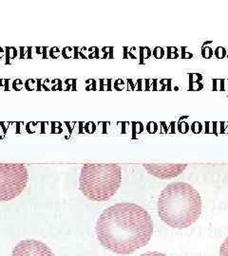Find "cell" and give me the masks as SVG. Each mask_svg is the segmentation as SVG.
<instances>
[{
    "label": "cell",
    "mask_w": 228,
    "mask_h": 256,
    "mask_svg": "<svg viewBox=\"0 0 228 256\" xmlns=\"http://www.w3.org/2000/svg\"><path fill=\"white\" fill-rule=\"evenodd\" d=\"M103 247L127 256L145 247L153 234V222L146 209L135 203H117L104 210L96 223Z\"/></svg>",
    "instance_id": "obj_1"
},
{
    "label": "cell",
    "mask_w": 228,
    "mask_h": 256,
    "mask_svg": "<svg viewBox=\"0 0 228 256\" xmlns=\"http://www.w3.org/2000/svg\"><path fill=\"white\" fill-rule=\"evenodd\" d=\"M201 214V198L188 183L172 182L165 186L158 200V214L167 226L183 229L192 226Z\"/></svg>",
    "instance_id": "obj_2"
},
{
    "label": "cell",
    "mask_w": 228,
    "mask_h": 256,
    "mask_svg": "<svg viewBox=\"0 0 228 256\" xmlns=\"http://www.w3.org/2000/svg\"><path fill=\"white\" fill-rule=\"evenodd\" d=\"M121 182L122 171L119 165L90 164L81 169L79 189L91 202H107L117 192Z\"/></svg>",
    "instance_id": "obj_3"
},
{
    "label": "cell",
    "mask_w": 228,
    "mask_h": 256,
    "mask_svg": "<svg viewBox=\"0 0 228 256\" xmlns=\"http://www.w3.org/2000/svg\"><path fill=\"white\" fill-rule=\"evenodd\" d=\"M29 180L23 164H0V202H10L26 189Z\"/></svg>",
    "instance_id": "obj_4"
},
{
    "label": "cell",
    "mask_w": 228,
    "mask_h": 256,
    "mask_svg": "<svg viewBox=\"0 0 228 256\" xmlns=\"http://www.w3.org/2000/svg\"><path fill=\"white\" fill-rule=\"evenodd\" d=\"M12 256H55L53 250L45 243L35 240L26 239L20 241L15 247Z\"/></svg>",
    "instance_id": "obj_5"
},
{
    "label": "cell",
    "mask_w": 228,
    "mask_h": 256,
    "mask_svg": "<svg viewBox=\"0 0 228 256\" xmlns=\"http://www.w3.org/2000/svg\"><path fill=\"white\" fill-rule=\"evenodd\" d=\"M146 171L152 176L161 180L173 178L182 174L186 169L187 164H143Z\"/></svg>",
    "instance_id": "obj_6"
},
{
    "label": "cell",
    "mask_w": 228,
    "mask_h": 256,
    "mask_svg": "<svg viewBox=\"0 0 228 256\" xmlns=\"http://www.w3.org/2000/svg\"><path fill=\"white\" fill-rule=\"evenodd\" d=\"M219 256H228V238L222 242L219 248Z\"/></svg>",
    "instance_id": "obj_7"
},
{
    "label": "cell",
    "mask_w": 228,
    "mask_h": 256,
    "mask_svg": "<svg viewBox=\"0 0 228 256\" xmlns=\"http://www.w3.org/2000/svg\"><path fill=\"white\" fill-rule=\"evenodd\" d=\"M164 52L163 50V48H156L155 50H154V52H153V54L155 56L156 58H162L163 57V55H164Z\"/></svg>",
    "instance_id": "obj_8"
},
{
    "label": "cell",
    "mask_w": 228,
    "mask_h": 256,
    "mask_svg": "<svg viewBox=\"0 0 228 256\" xmlns=\"http://www.w3.org/2000/svg\"><path fill=\"white\" fill-rule=\"evenodd\" d=\"M167 256L164 254H161V252H148L146 254H143L141 256Z\"/></svg>",
    "instance_id": "obj_9"
}]
</instances>
